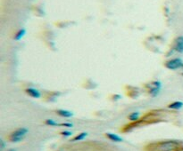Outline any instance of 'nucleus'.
Masks as SVG:
<instances>
[{"label":"nucleus","mask_w":183,"mask_h":151,"mask_svg":"<svg viewBox=\"0 0 183 151\" xmlns=\"http://www.w3.org/2000/svg\"><path fill=\"white\" fill-rule=\"evenodd\" d=\"M46 123L47 125H51V126H56V125H58V123H56L55 121H54V120H52V119H47V120H46Z\"/></svg>","instance_id":"nucleus-13"},{"label":"nucleus","mask_w":183,"mask_h":151,"mask_svg":"<svg viewBox=\"0 0 183 151\" xmlns=\"http://www.w3.org/2000/svg\"><path fill=\"white\" fill-rule=\"evenodd\" d=\"M161 87H162V84L159 82V81H154L151 83V87H150V90H149V94L151 96L155 97L156 95L159 94L160 90H161Z\"/></svg>","instance_id":"nucleus-4"},{"label":"nucleus","mask_w":183,"mask_h":151,"mask_svg":"<svg viewBox=\"0 0 183 151\" xmlns=\"http://www.w3.org/2000/svg\"><path fill=\"white\" fill-rule=\"evenodd\" d=\"M56 113L58 114L60 116H63V117H65V118L72 117L73 115L72 112H70L68 110H64V109H58V110H56Z\"/></svg>","instance_id":"nucleus-7"},{"label":"nucleus","mask_w":183,"mask_h":151,"mask_svg":"<svg viewBox=\"0 0 183 151\" xmlns=\"http://www.w3.org/2000/svg\"><path fill=\"white\" fill-rule=\"evenodd\" d=\"M61 134H63L64 136L68 137V136H71V135H72V132H69V131H64V132H61Z\"/></svg>","instance_id":"nucleus-14"},{"label":"nucleus","mask_w":183,"mask_h":151,"mask_svg":"<svg viewBox=\"0 0 183 151\" xmlns=\"http://www.w3.org/2000/svg\"><path fill=\"white\" fill-rule=\"evenodd\" d=\"M61 125H62V126H66V127H72V126H73L72 123H62Z\"/></svg>","instance_id":"nucleus-15"},{"label":"nucleus","mask_w":183,"mask_h":151,"mask_svg":"<svg viewBox=\"0 0 183 151\" xmlns=\"http://www.w3.org/2000/svg\"><path fill=\"white\" fill-rule=\"evenodd\" d=\"M165 66L168 69L175 70V69H178V68L183 67V61L182 60L180 59V58H175V59H172V60L167 61L165 62Z\"/></svg>","instance_id":"nucleus-3"},{"label":"nucleus","mask_w":183,"mask_h":151,"mask_svg":"<svg viewBox=\"0 0 183 151\" xmlns=\"http://www.w3.org/2000/svg\"><path fill=\"white\" fill-rule=\"evenodd\" d=\"M86 136H87V133L86 132H82V133H80V134H78L77 136H75L74 138H73V142H78V141H82L84 140L85 138H86Z\"/></svg>","instance_id":"nucleus-11"},{"label":"nucleus","mask_w":183,"mask_h":151,"mask_svg":"<svg viewBox=\"0 0 183 151\" xmlns=\"http://www.w3.org/2000/svg\"><path fill=\"white\" fill-rule=\"evenodd\" d=\"M7 151H16L15 149H8Z\"/></svg>","instance_id":"nucleus-17"},{"label":"nucleus","mask_w":183,"mask_h":151,"mask_svg":"<svg viewBox=\"0 0 183 151\" xmlns=\"http://www.w3.org/2000/svg\"><path fill=\"white\" fill-rule=\"evenodd\" d=\"M182 75H183V74H182Z\"/></svg>","instance_id":"nucleus-18"},{"label":"nucleus","mask_w":183,"mask_h":151,"mask_svg":"<svg viewBox=\"0 0 183 151\" xmlns=\"http://www.w3.org/2000/svg\"><path fill=\"white\" fill-rule=\"evenodd\" d=\"M5 149V142L3 140H1V150H4Z\"/></svg>","instance_id":"nucleus-16"},{"label":"nucleus","mask_w":183,"mask_h":151,"mask_svg":"<svg viewBox=\"0 0 183 151\" xmlns=\"http://www.w3.org/2000/svg\"><path fill=\"white\" fill-rule=\"evenodd\" d=\"M174 50L180 53H183V37H178L174 41Z\"/></svg>","instance_id":"nucleus-5"},{"label":"nucleus","mask_w":183,"mask_h":151,"mask_svg":"<svg viewBox=\"0 0 183 151\" xmlns=\"http://www.w3.org/2000/svg\"><path fill=\"white\" fill-rule=\"evenodd\" d=\"M27 133H28L27 128H24V127H22V128H19V129L15 130L14 132H13L11 134H10L9 141L11 142H14V143L21 142V141H22V140L25 138V136H26V134H27Z\"/></svg>","instance_id":"nucleus-2"},{"label":"nucleus","mask_w":183,"mask_h":151,"mask_svg":"<svg viewBox=\"0 0 183 151\" xmlns=\"http://www.w3.org/2000/svg\"><path fill=\"white\" fill-rule=\"evenodd\" d=\"M182 107H183V102L179 101H174V102H173V103H171L168 105V108H169V109H181Z\"/></svg>","instance_id":"nucleus-8"},{"label":"nucleus","mask_w":183,"mask_h":151,"mask_svg":"<svg viewBox=\"0 0 183 151\" xmlns=\"http://www.w3.org/2000/svg\"><path fill=\"white\" fill-rule=\"evenodd\" d=\"M180 149V143L175 141H166L156 145V151H177Z\"/></svg>","instance_id":"nucleus-1"},{"label":"nucleus","mask_w":183,"mask_h":151,"mask_svg":"<svg viewBox=\"0 0 183 151\" xmlns=\"http://www.w3.org/2000/svg\"><path fill=\"white\" fill-rule=\"evenodd\" d=\"M106 137H107V138H109V140H111L112 142H122V139H121L120 136L116 135V134H113V133H106Z\"/></svg>","instance_id":"nucleus-9"},{"label":"nucleus","mask_w":183,"mask_h":151,"mask_svg":"<svg viewBox=\"0 0 183 151\" xmlns=\"http://www.w3.org/2000/svg\"><path fill=\"white\" fill-rule=\"evenodd\" d=\"M25 93H26L29 96H30V97H32V98H34V99H38V98L41 97V93H40L38 90L35 89V88H31V87L27 88V89L25 90Z\"/></svg>","instance_id":"nucleus-6"},{"label":"nucleus","mask_w":183,"mask_h":151,"mask_svg":"<svg viewBox=\"0 0 183 151\" xmlns=\"http://www.w3.org/2000/svg\"><path fill=\"white\" fill-rule=\"evenodd\" d=\"M138 117H139V114L137 113V112H133V113H131L129 116V119L130 121H133V122L137 121Z\"/></svg>","instance_id":"nucleus-12"},{"label":"nucleus","mask_w":183,"mask_h":151,"mask_svg":"<svg viewBox=\"0 0 183 151\" xmlns=\"http://www.w3.org/2000/svg\"><path fill=\"white\" fill-rule=\"evenodd\" d=\"M25 34H26V30H25L24 28H21V29H19L18 31L16 32L15 36H14V40H16V41L21 40L22 38L25 36Z\"/></svg>","instance_id":"nucleus-10"}]
</instances>
